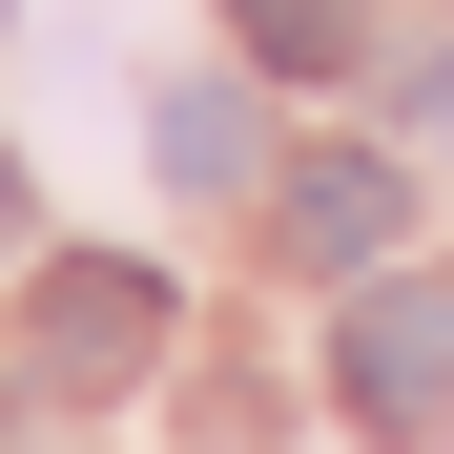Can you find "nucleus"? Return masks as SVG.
Here are the masks:
<instances>
[{
	"label": "nucleus",
	"instance_id": "obj_6",
	"mask_svg": "<svg viewBox=\"0 0 454 454\" xmlns=\"http://www.w3.org/2000/svg\"><path fill=\"white\" fill-rule=\"evenodd\" d=\"M413 104H434V145H454V62H434V83H413Z\"/></svg>",
	"mask_w": 454,
	"mask_h": 454
},
{
	"label": "nucleus",
	"instance_id": "obj_5",
	"mask_svg": "<svg viewBox=\"0 0 454 454\" xmlns=\"http://www.w3.org/2000/svg\"><path fill=\"white\" fill-rule=\"evenodd\" d=\"M248 166H269V145H248V83H166V186H207V207H227Z\"/></svg>",
	"mask_w": 454,
	"mask_h": 454
},
{
	"label": "nucleus",
	"instance_id": "obj_7",
	"mask_svg": "<svg viewBox=\"0 0 454 454\" xmlns=\"http://www.w3.org/2000/svg\"><path fill=\"white\" fill-rule=\"evenodd\" d=\"M0 248H21V166H0Z\"/></svg>",
	"mask_w": 454,
	"mask_h": 454
},
{
	"label": "nucleus",
	"instance_id": "obj_1",
	"mask_svg": "<svg viewBox=\"0 0 454 454\" xmlns=\"http://www.w3.org/2000/svg\"><path fill=\"white\" fill-rule=\"evenodd\" d=\"M331 393H351L372 434L454 413V289H434V269H372V289H351V331H331Z\"/></svg>",
	"mask_w": 454,
	"mask_h": 454
},
{
	"label": "nucleus",
	"instance_id": "obj_2",
	"mask_svg": "<svg viewBox=\"0 0 454 454\" xmlns=\"http://www.w3.org/2000/svg\"><path fill=\"white\" fill-rule=\"evenodd\" d=\"M145 351H166V269H124V248L42 269V331H21V372H42V393H124Z\"/></svg>",
	"mask_w": 454,
	"mask_h": 454
},
{
	"label": "nucleus",
	"instance_id": "obj_4",
	"mask_svg": "<svg viewBox=\"0 0 454 454\" xmlns=\"http://www.w3.org/2000/svg\"><path fill=\"white\" fill-rule=\"evenodd\" d=\"M248 62L269 83H351L372 62V0H248Z\"/></svg>",
	"mask_w": 454,
	"mask_h": 454
},
{
	"label": "nucleus",
	"instance_id": "obj_3",
	"mask_svg": "<svg viewBox=\"0 0 454 454\" xmlns=\"http://www.w3.org/2000/svg\"><path fill=\"white\" fill-rule=\"evenodd\" d=\"M393 227H413V166H372V145H310V166L269 186V248L289 269H393Z\"/></svg>",
	"mask_w": 454,
	"mask_h": 454
}]
</instances>
